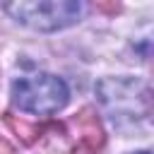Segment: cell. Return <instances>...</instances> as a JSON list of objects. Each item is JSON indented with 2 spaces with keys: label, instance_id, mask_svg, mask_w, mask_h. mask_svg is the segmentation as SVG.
Masks as SVG:
<instances>
[{
  "label": "cell",
  "instance_id": "6da1fadb",
  "mask_svg": "<svg viewBox=\"0 0 154 154\" xmlns=\"http://www.w3.org/2000/svg\"><path fill=\"white\" fill-rule=\"evenodd\" d=\"M67 84L48 72L24 75L12 82V103L34 116H51L67 103Z\"/></svg>",
  "mask_w": 154,
  "mask_h": 154
},
{
  "label": "cell",
  "instance_id": "7a4b0ae2",
  "mask_svg": "<svg viewBox=\"0 0 154 154\" xmlns=\"http://www.w3.org/2000/svg\"><path fill=\"white\" fill-rule=\"evenodd\" d=\"M12 14L36 31H55L82 17V0H22Z\"/></svg>",
  "mask_w": 154,
  "mask_h": 154
},
{
  "label": "cell",
  "instance_id": "3957f363",
  "mask_svg": "<svg viewBox=\"0 0 154 154\" xmlns=\"http://www.w3.org/2000/svg\"><path fill=\"white\" fill-rule=\"evenodd\" d=\"M135 79H106L99 84V96L116 123L123 118H149V89Z\"/></svg>",
  "mask_w": 154,
  "mask_h": 154
},
{
  "label": "cell",
  "instance_id": "277c9868",
  "mask_svg": "<svg viewBox=\"0 0 154 154\" xmlns=\"http://www.w3.org/2000/svg\"><path fill=\"white\" fill-rule=\"evenodd\" d=\"M135 154H152V152H149V149H144V152H135Z\"/></svg>",
  "mask_w": 154,
  "mask_h": 154
}]
</instances>
